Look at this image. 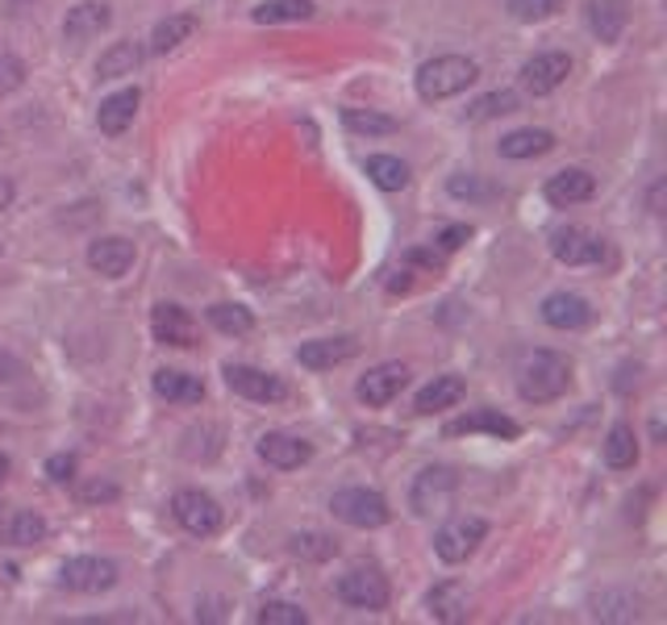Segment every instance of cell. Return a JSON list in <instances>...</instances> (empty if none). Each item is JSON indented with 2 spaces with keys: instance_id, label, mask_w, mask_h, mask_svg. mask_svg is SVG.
Wrapping results in <instances>:
<instances>
[{
  "instance_id": "cell-1",
  "label": "cell",
  "mask_w": 667,
  "mask_h": 625,
  "mask_svg": "<svg viewBox=\"0 0 667 625\" xmlns=\"http://www.w3.org/2000/svg\"><path fill=\"white\" fill-rule=\"evenodd\" d=\"M572 384V367L563 355L555 351H530L521 367H517V397L526 405H547V400H559Z\"/></svg>"
},
{
  "instance_id": "cell-2",
  "label": "cell",
  "mask_w": 667,
  "mask_h": 625,
  "mask_svg": "<svg viewBox=\"0 0 667 625\" xmlns=\"http://www.w3.org/2000/svg\"><path fill=\"white\" fill-rule=\"evenodd\" d=\"M480 67L476 58L467 55H439L430 58V63H421L418 67V96L421 100H447V96H459L467 93L472 84H476Z\"/></svg>"
},
{
  "instance_id": "cell-3",
  "label": "cell",
  "mask_w": 667,
  "mask_h": 625,
  "mask_svg": "<svg viewBox=\"0 0 667 625\" xmlns=\"http://www.w3.org/2000/svg\"><path fill=\"white\" fill-rule=\"evenodd\" d=\"M330 509H334L338 521L355 526V530H380V526H388V517H392L388 500H384L380 493H372V488H343V493H334Z\"/></svg>"
},
{
  "instance_id": "cell-4",
  "label": "cell",
  "mask_w": 667,
  "mask_h": 625,
  "mask_svg": "<svg viewBox=\"0 0 667 625\" xmlns=\"http://www.w3.org/2000/svg\"><path fill=\"white\" fill-rule=\"evenodd\" d=\"M334 592H338V601H343V605L367 608V613H380V608H388V601H392L388 580H384L376 568H351L346 575H338Z\"/></svg>"
},
{
  "instance_id": "cell-5",
  "label": "cell",
  "mask_w": 667,
  "mask_h": 625,
  "mask_svg": "<svg viewBox=\"0 0 667 625\" xmlns=\"http://www.w3.org/2000/svg\"><path fill=\"white\" fill-rule=\"evenodd\" d=\"M172 517L192 538H213V534L222 530V521H226L222 505L209 493H196V488H184V493L172 496Z\"/></svg>"
},
{
  "instance_id": "cell-6",
  "label": "cell",
  "mask_w": 667,
  "mask_h": 625,
  "mask_svg": "<svg viewBox=\"0 0 667 625\" xmlns=\"http://www.w3.org/2000/svg\"><path fill=\"white\" fill-rule=\"evenodd\" d=\"M484 534H488V521H484V517H455V521H447V526L434 534V554H439L442 563H463V559L476 554Z\"/></svg>"
},
{
  "instance_id": "cell-7",
  "label": "cell",
  "mask_w": 667,
  "mask_h": 625,
  "mask_svg": "<svg viewBox=\"0 0 667 625\" xmlns=\"http://www.w3.org/2000/svg\"><path fill=\"white\" fill-rule=\"evenodd\" d=\"M58 584L67 588V592H84V596L109 592V588L117 584V563L114 559H96V554H79V559H67V563H63Z\"/></svg>"
},
{
  "instance_id": "cell-8",
  "label": "cell",
  "mask_w": 667,
  "mask_h": 625,
  "mask_svg": "<svg viewBox=\"0 0 667 625\" xmlns=\"http://www.w3.org/2000/svg\"><path fill=\"white\" fill-rule=\"evenodd\" d=\"M405 384H409V367H405V363H380V367H372V371L355 384V397H359L367 409H384V405H392V400L400 397Z\"/></svg>"
},
{
  "instance_id": "cell-9",
  "label": "cell",
  "mask_w": 667,
  "mask_h": 625,
  "mask_svg": "<svg viewBox=\"0 0 667 625\" xmlns=\"http://www.w3.org/2000/svg\"><path fill=\"white\" fill-rule=\"evenodd\" d=\"M568 76H572V58L563 51H542V55L526 58V67H521V84L534 96H551Z\"/></svg>"
},
{
  "instance_id": "cell-10",
  "label": "cell",
  "mask_w": 667,
  "mask_h": 625,
  "mask_svg": "<svg viewBox=\"0 0 667 625\" xmlns=\"http://www.w3.org/2000/svg\"><path fill=\"white\" fill-rule=\"evenodd\" d=\"M459 488V475L451 472V467H426V472L413 479V493H409V505H413V513H434L442 509L451 496H455Z\"/></svg>"
},
{
  "instance_id": "cell-11",
  "label": "cell",
  "mask_w": 667,
  "mask_h": 625,
  "mask_svg": "<svg viewBox=\"0 0 667 625\" xmlns=\"http://www.w3.org/2000/svg\"><path fill=\"white\" fill-rule=\"evenodd\" d=\"M226 384L247 400H259V405H276V400L288 397V388L276 376H267L259 367H247V363H229L226 367Z\"/></svg>"
},
{
  "instance_id": "cell-12",
  "label": "cell",
  "mask_w": 667,
  "mask_h": 625,
  "mask_svg": "<svg viewBox=\"0 0 667 625\" xmlns=\"http://www.w3.org/2000/svg\"><path fill=\"white\" fill-rule=\"evenodd\" d=\"M551 255L559 259V263H568V267L601 263V259H605V243H601L596 234H589V229L568 226V229H559V234L551 238Z\"/></svg>"
},
{
  "instance_id": "cell-13",
  "label": "cell",
  "mask_w": 667,
  "mask_h": 625,
  "mask_svg": "<svg viewBox=\"0 0 667 625\" xmlns=\"http://www.w3.org/2000/svg\"><path fill=\"white\" fill-rule=\"evenodd\" d=\"M151 334H154V342H163V346H180V351L196 346V322H192L180 304H168V301L154 304Z\"/></svg>"
},
{
  "instance_id": "cell-14",
  "label": "cell",
  "mask_w": 667,
  "mask_h": 625,
  "mask_svg": "<svg viewBox=\"0 0 667 625\" xmlns=\"http://www.w3.org/2000/svg\"><path fill=\"white\" fill-rule=\"evenodd\" d=\"M109 4H100V0H79L76 9H67V18H63V42H88V39H100L105 30H109Z\"/></svg>"
},
{
  "instance_id": "cell-15",
  "label": "cell",
  "mask_w": 667,
  "mask_h": 625,
  "mask_svg": "<svg viewBox=\"0 0 667 625\" xmlns=\"http://www.w3.org/2000/svg\"><path fill=\"white\" fill-rule=\"evenodd\" d=\"M447 438H463V434H493V438H517L521 434V425H517L514 417H505L501 409H476V413L467 417H455V421H447Z\"/></svg>"
},
{
  "instance_id": "cell-16",
  "label": "cell",
  "mask_w": 667,
  "mask_h": 625,
  "mask_svg": "<svg viewBox=\"0 0 667 625\" xmlns=\"http://www.w3.org/2000/svg\"><path fill=\"white\" fill-rule=\"evenodd\" d=\"M592 192H596V180H592L589 171L568 168V171H559V175H551V180H547L542 196H547L555 208H572V205H584V201H592Z\"/></svg>"
},
{
  "instance_id": "cell-17",
  "label": "cell",
  "mask_w": 667,
  "mask_h": 625,
  "mask_svg": "<svg viewBox=\"0 0 667 625\" xmlns=\"http://www.w3.org/2000/svg\"><path fill=\"white\" fill-rule=\"evenodd\" d=\"M259 459H263L267 467L297 472V467H305L309 459H313V446L292 434H263L259 438Z\"/></svg>"
},
{
  "instance_id": "cell-18",
  "label": "cell",
  "mask_w": 667,
  "mask_h": 625,
  "mask_svg": "<svg viewBox=\"0 0 667 625\" xmlns=\"http://www.w3.org/2000/svg\"><path fill=\"white\" fill-rule=\"evenodd\" d=\"M542 322L551 330H584L592 322V304L575 292H551L542 301Z\"/></svg>"
},
{
  "instance_id": "cell-19",
  "label": "cell",
  "mask_w": 667,
  "mask_h": 625,
  "mask_svg": "<svg viewBox=\"0 0 667 625\" xmlns=\"http://www.w3.org/2000/svg\"><path fill=\"white\" fill-rule=\"evenodd\" d=\"M88 267L105 280H121L133 267V243L126 238H96L88 247Z\"/></svg>"
},
{
  "instance_id": "cell-20",
  "label": "cell",
  "mask_w": 667,
  "mask_h": 625,
  "mask_svg": "<svg viewBox=\"0 0 667 625\" xmlns=\"http://www.w3.org/2000/svg\"><path fill=\"white\" fill-rule=\"evenodd\" d=\"M355 351H359L355 338H313V342H301L297 359H301V367H309V371H330V367H338V363L355 359Z\"/></svg>"
},
{
  "instance_id": "cell-21",
  "label": "cell",
  "mask_w": 667,
  "mask_h": 625,
  "mask_svg": "<svg viewBox=\"0 0 667 625\" xmlns=\"http://www.w3.org/2000/svg\"><path fill=\"white\" fill-rule=\"evenodd\" d=\"M154 397L168 400V405H201L205 400V384L189 371H175V367H163V371H154L151 379Z\"/></svg>"
},
{
  "instance_id": "cell-22",
  "label": "cell",
  "mask_w": 667,
  "mask_h": 625,
  "mask_svg": "<svg viewBox=\"0 0 667 625\" xmlns=\"http://www.w3.org/2000/svg\"><path fill=\"white\" fill-rule=\"evenodd\" d=\"M138 88H121V93L105 96L100 100V109H96V126H100V133H126L130 130L133 114H138Z\"/></svg>"
},
{
  "instance_id": "cell-23",
  "label": "cell",
  "mask_w": 667,
  "mask_h": 625,
  "mask_svg": "<svg viewBox=\"0 0 667 625\" xmlns=\"http://www.w3.org/2000/svg\"><path fill=\"white\" fill-rule=\"evenodd\" d=\"M426 608H430L434 622H463L467 617V588L459 584V580H442V584L430 588Z\"/></svg>"
},
{
  "instance_id": "cell-24",
  "label": "cell",
  "mask_w": 667,
  "mask_h": 625,
  "mask_svg": "<svg viewBox=\"0 0 667 625\" xmlns=\"http://www.w3.org/2000/svg\"><path fill=\"white\" fill-rule=\"evenodd\" d=\"M626 21H630V13H626V4H622V0H589V25L601 42L622 39Z\"/></svg>"
},
{
  "instance_id": "cell-25",
  "label": "cell",
  "mask_w": 667,
  "mask_h": 625,
  "mask_svg": "<svg viewBox=\"0 0 667 625\" xmlns=\"http://www.w3.org/2000/svg\"><path fill=\"white\" fill-rule=\"evenodd\" d=\"M463 392H467V384H463L459 376H434V384H426V388L418 392L413 409H418V413H439V409L459 405Z\"/></svg>"
},
{
  "instance_id": "cell-26",
  "label": "cell",
  "mask_w": 667,
  "mask_h": 625,
  "mask_svg": "<svg viewBox=\"0 0 667 625\" xmlns=\"http://www.w3.org/2000/svg\"><path fill=\"white\" fill-rule=\"evenodd\" d=\"M142 63V46L138 42H114L105 55L96 58V76L100 79H121V76H133Z\"/></svg>"
},
{
  "instance_id": "cell-27",
  "label": "cell",
  "mask_w": 667,
  "mask_h": 625,
  "mask_svg": "<svg viewBox=\"0 0 667 625\" xmlns=\"http://www.w3.org/2000/svg\"><path fill=\"white\" fill-rule=\"evenodd\" d=\"M555 147L551 130H514L501 138V159H534V154H547Z\"/></svg>"
},
{
  "instance_id": "cell-28",
  "label": "cell",
  "mask_w": 667,
  "mask_h": 625,
  "mask_svg": "<svg viewBox=\"0 0 667 625\" xmlns=\"http://www.w3.org/2000/svg\"><path fill=\"white\" fill-rule=\"evenodd\" d=\"M313 13H318L313 0H263V4H255L250 18L259 25H288V21H309Z\"/></svg>"
},
{
  "instance_id": "cell-29",
  "label": "cell",
  "mask_w": 667,
  "mask_h": 625,
  "mask_svg": "<svg viewBox=\"0 0 667 625\" xmlns=\"http://www.w3.org/2000/svg\"><path fill=\"white\" fill-rule=\"evenodd\" d=\"M192 34H196V18H189V13H172V18H163L151 30V51L154 55H168V51H175L180 42H189Z\"/></svg>"
},
{
  "instance_id": "cell-30",
  "label": "cell",
  "mask_w": 667,
  "mask_h": 625,
  "mask_svg": "<svg viewBox=\"0 0 667 625\" xmlns=\"http://www.w3.org/2000/svg\"><path fill=\"white\" fill-rule=\"evenodd\" d=\"M605 463H610L613 472H630L634 463H638V438L630 430L626 421H617L605 438Z\"/></svg>"
},
{
  "instance_id": "cell-31",
  "label": "cell",
  "mask_w": 667,
  "mask_h": 625,
  "mask_svg": "<svg viewBox=\"0 0 667 625\" xmlns=\"http://www.w3.org/2000/svg\"><path fill=\"white\" fill-rule=\"evenodd\" d=\"M367 180L384 192H400L409 184V168L400 163L397 154H372V159H367Z\"/></svg>"
},
{
  "instance_id": "cell-32",
  "label": "cell",
  "mask_w": 667,
  "mask_h": 625,
  "mask_svg": "<svg viewBox=\"0 0 667 625\" xmlns=\"http://www.w3.org/2000/svg\"><path fill=\"white\" fill-rule=\"evenodd\" d=\"M42 538H46V521H42L39 513L21 509L4 521V542L9 547H39Z\"/></svg>"
},
{
  "instance_id": "cell-33",
  "label": "cell",
  "mask_w": 667,
  "mask_h": 625,
  "mask_svg": "<svg viewBox=\"0 0 667 625\" xmlns=\"http://www.w3.org/2000/svg\"><path fill=\"white\" fill-rule=\"evenodd\" d=\"M209 325L222 330V334H229V338H243V334L255 330V317H250V309H243V304H213Z\"/></svg>"
},
{
  "instance_id": "cell-34",
  "label": "cell",
  "mask_w": 667,
  "mask_h": 625,
  "mask_svg": "<svg viewBox=\"0 0 667 625\" xmlns=\"http://www.w3.org/2000/svg\"><path fill=\"white\" fill-rule=\"evenodd\" d=\"M592 617H601V622H634L638 617V601L630 592H601L592 601Z\"/></svg>"
},
{
  "instance_id": "cell-35",
  "label": "cell",
  "mask_w": 667,
  "mask_h": 625,
  "mask_svg": "<svg viewBox=\"0 0 667 625\" xmlns=\"http://www.w3.org/2000/svg\"><path fill=\"white\" fill-rule=\"evenodd\" d=\"M346 130L355 133H397V121L384 114H372V109H343Z\"/></svg>"
},
{
  "instance_id": "cell-36",
  "label": "cell",
  "mask_w": 667,
  "mask_h": 625,
  "mask_svg": "<svg viewBox=\"0 0 667 625\" xmlns=\"http://www.w3.org/2000/svg\"><path fill=\"white\" fill-rule=\"evenodd\" d=\"M292 550H297L301 559L322 563V559H334V554H338V542L325 538V534H297V538H292Z\"/></svg>"
},
{
  "instance_id": "cell-37",
  "label": "cell",
  "mask_w": 667,
  "mask_h": 625,
  "mask_svg": "<svg viewBox=\"0 0 667 625\" xmlns=\"http://www.w3.org/2000/svg\"><path fill=\"white\" fill-rule=\"evenodd\" d=\"M309 613L301 605H292V601H267L259 608V625H305Z\"/></svg>"
},
{
  "instance_id": "cell-38",
  "label": "cell",
  "mask_w": 667,
  "mask_h": 625,
  "mask_svg": "<svg viewBox=\"0 0 667 625\" xmlns=\"http://www.w3.org/2000/svg\"><path fill=\"white\" fill-rule=\"evenodd\" d=\"M563 9V0H509L514 21H547Z\"/></svg>"
},
{
  "instance_id": "cell-39",
  "label": "cell",
  "mask_w": 667,
  "mask_h": 625,
  "mask_svg": "<svg viewBox=\"0 0 667 625\" xmlns=\"http://www.w3.org/2000/svg\"><path fill=\"white\" fill-rule=\"evenodd\" d=\"M517 109V93H488V96H480L476 105H472V117L476 121H484V117H501V114H514Z\"/></svg>"
},
{
  "instance_id": "cell-40",
  "label": "cell",
  "mask_w": 667,
  "mask_h": 625,
  "mask_svg": "<svg viewBox=\"0 0 667 625\" xmlns=\"http://www.w3.org/2000/svg\"><path fill=\"white\" fill-rule=\"evenodd\" d=\"M21 84H25V63L9 51H0V96L18 93Z\"/></svg>"
},
{
  "instance_id": "cell-41",
  "label": "cell",
  "mask_w": 667,
  "mask_h": 625,
  "mask_svg": "<svg viewBox=\"0 0 667 625\" xmlns=\"http://www.w3.org/2000/svg\"><path fill=\"white\" fill-rule=\"evenodd\" d=\"M46 475H51L55 484L76 479V459H72V455H51V459H46Z\"/></svg>"
},
{
  "instance_id": "cell-42",
  "label": "cell",
  "mask_w": 667,
  "mask_h": 625,
  "mask_svg": "<svg viewBox=\"0 0 667 625\" xmlns=\"http://www.w3.org/2000/svg\"><path fill=\"white\" fill-rule=\"evenodd\" d=\"M447 188H451V196H459V201H463V196H488V188L480 184L476 175H467V180H463V175H455Z\"/></svg>"
},
{
  "instance_id": "cell-43",
  "label": "cell",
  "mask_w": 667,
  "mask_h": 625,
  "mask_svg": "<svg viewBox=\"0 0 667 625\" xmlns=\"http://www.w3.org/2000/svg\"><path fill=\"white\" fill-rule=\"evenodd\" d=\"M467 234H472L467 226H447V229L439 234V247H442V250H459L463 243H467Z\"/></svg>"
},
{
  "instance_id": "cell-44",
  "label": "cell",
  "mask_w": 667,
  "mask_h": 625,
  "mask_svg": "<svg viewBox=\"0 0 667 625\" xmlns=\"http://www.w3.org/2000/svg\"><path fill=\"white\" fill-rule=\"evenodd\" d=\"M79 496H84V500H114L117 488H114V484H88Z\"/></svg>"
},
{
  "instance_id": "cell-45",
  "label": "cell",
  "mask_w": 667,
  "mask_h": 625,
  "mask_svg": "<svg viewBox=\"0 0 667 625\" xmlns=\"http://www.w3.org/2000/svg\"><path fill=\"white\" fill-rule=\"evenodd\" d=\"M9 205H13V184H9V180H0V213H4Z\"/></svg>"
},
{
  "instance_id": "cell-46",
  "label": "cell",
  "mask_w": 667,
  "mask_h": 625,
  "mask_svg": "<svg viewBox=\"0 0 667 625\" xmlns=\"http://www.w3.org/2000/svg\"><path fill=\"white\" fill-rule=\"evenodd\" d=\"M9 472H13V463H9V455H0V484L9 479Z\"/></svg>"
}]
</instances>
